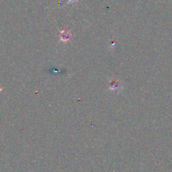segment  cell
I'll list each match as a JSON object with an SVG mask.
<instances>
[{
  "label": "cell",
  "instance_id": "cell-1",
  "mask_svg": "<svg viewBox=\"0 0 172 172\" xmlns=\"http://www.w3.org/2000/svg\"><path fill=\"white\" fill-rule=\"evenodd\" d=\"M61 39L63 41H67L69 39L70 36H71V34L69 33V31H66V30H63L61 32Z\"/></svg>",
  "mask_w": 172,
  "mask_h": 172
},
{
  "label": "cell",
  "instance_id": "cell-2",
  "mask_svg": "<svg viewBox=\"0 0 172 172\" xmlns=\"http://www.w3.org/2000/svg\"><path fill=\"white\" fill-rule=\"evenodd\" d=\"M71 1H75V0H71Z\"/></svg>",
  "mask_w": 172,
  "mask_h": 172
}]
</instances>
